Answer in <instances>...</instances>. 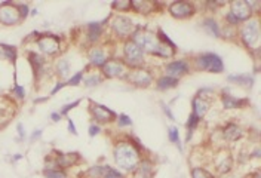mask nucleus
<instances>
[{
  "label": "nucleus",
  "mask_w": 261,
  "mask_h": 178,
  "mask_svg": "<svg viewBox=\"0 0 261 178\" xmlns=\"http://www.w3.org/2000/svg\"><path fill=\"white\" fill-rule=\"evenodd\" d=\"M169 13L175 18V19H187L192 18L196 13V6L192 1H174L169 4L168 7Z\"/></svg>",
  "instance_id": "obj_14"
},
{
  "label": "nucleus",
  "mask_w": 261,
  "mask_h": 178,
  "mask_svg": "<svg viewBox=\"0 0 261 178\" xmlns=\"http://www.w3.org/2000/svg\"><path fill=\"white\" fill-rule=\"evenodd\" d=\"M144 58H146V53L138 44H135L131 39L125 40V43H123V55H122L120 59L125 62V65L129 70L131 68L144 67Z\"/></svg>",
  "instance_id": "obj_3"
},
{
  "label": "nucleus",
  "mask_w": 261,
  "mask_h": 178,
  "mask_svg": "<svg viewBox=\"0 0 261 178\" xmlns=\"http://www.w3.org/2000/svg\"><path fill=\"white\" fill-rule=\"evenodd\" d=\"M16 131H18L19 138H21V139H24V138H25V129H24L22 123H18V125H16Z\"/></svg>",
  "instance_id": "obj_48"
},
{
  "label": "nucleus",
  "mask_w": 261,
  "mask_h": 178,
  "mask_svg": "<svg viewBox=\"0 0 261 178\" xmlns=\"http://www.w3.org/2000/svg\"><path fill=\"white\" fill-rule=\"evenodd\" d=\"M153 73L146 67L131 68L126 74V80L135 88H149L153 83Z\"/></svg>",
  "instance_id": "obj_9"
},
{
  "label": "nucleus",
  "mask_w": 261,
  "mask_h": 178,
  "mask_svg": "<svg viewBox=\"0 0 261 178\" xmlns=\"http://www.w3.org/2000/svg\"><path fill=\"white\" fill-rule=\"evenodd\" d=\"M129 68L119 58H110L101 67V74L104 79H126Z\"/></svg>",
  "instance_id": "obj_8"
},
{
  "label": "nucleus",
  "mask_w": 261,
  "mask_h": 178,
  "mask_svg": "<svg viewBox=\"0 0 261 178\" xmlns=\"http://www.w3.org/2000/svg\"><path fill=\"white\" fill-rule=\"evenodd\" d=\"M16 56H18V53H16V47L15 46L0 43V58L1 59H6L9 62H15Z\"/></svg>",
  "instance_id": "obj_29"
},
{
  "label": "nucleus",
  "mask_w": 261,
  "mask_h": 178,
  "mask_svg": "<svg viewBox=\"0 0 261 178\" xmlns=\"http://www.w3.org/2000/svg\"><path fill=\"white\" fill-rule=\"evenodd\" d=\"M135 177L137 178H153L155 177V165L152 160L141 159L138 166L135 168Z\"/></svg>",
  "instance_id": "obj_22"
},
{
  "label": "nucleus",
  "mask_w": 261,
  "mask_h": 178,
  "mask_svg": "<svg viewBox=\"0 0 261 178\" xmlns=\"http://www.w3.org/2000/svg\"><path fill=\"white\" fill-rule=\"evenodd\" d=\"M49 117H51V120H52L53 123H58V122H59V120L62 119V116H61V114H59L58 111H52Z\"/></svg>",
  "instance_id": "obj_47"
},
{
  "label": "nucleus",
  "mask_w": 261,
  "mask_h": 178,
  "mask_svg": "<svg viewBox=\"0 0 261 178\" xmlns=\"http://www.w3.org/2000/svg\"><path fill=\"white\" fill-rule=\"evenodd\" d=\"M49 99V96H42V98H34V102L36 104H40V102H43V101H48Z\"/></svg>",
  "instance_id": "obj_50"
},
{
  "label": "nucleus",
  "mask_w": 261,
  "mask_h": 178,
  "mask_svg": "<svg viewBox=\"0 0 261 178\" xmlns=\"http://www.w3.org/2000/svg\"><path fill=\"white\" fill-rule=\"evenodd\" d=\"M80 102H82V99H76V101H73V102L64 104V105L61 107V110H59V114H61V116H65V117H68V113H70V110L76 108V107H77Z\"/></svg>",
  "instance_id": "obj_38"
},
{
  "label": "nucleus",
  "mask_w": 261,
  "mask_h": 178,
  "mask_svg": "<svg viewBox=\"0 0 261 178\" xmlns=\"http://www.w3.org/2000/svg\"><path fill=\"white\" fill-rule=\"evenodd\" d=\"M251 178H261L260 172H254V174H253V177H251Z\"/></svg>",
  "instance_id": "obj_51"
},
{
  "label": "nucleus",
  "mask_w": 261,
  "mask_h": 178,
  "mask_svg": "<svg viewBox=\"0 0 261 178\" xmlns=\"http://www.w3.org/2000/svg\"><path fill=\"white\" fill-rule=\"evenodd\" d=\"M13 159H15V160H19V159H22V156H21V154H15Z\"/></svg>",
  "instance_id": "obj_52"
},
{
  "label": "nucleus",
  "mask_w": 261,
  "mask_h": 178,
  "mask_svg": "<svg viewBox=\"0 0 261 178\" xmlns=\"http://www.w3.org/2000/svg\"><path fill=\"white\" fill-rule=\"evenodd\" d=\"M10 93H12V95H13L18 101H24V99H25V96H27L25 88H24V86H21V85H18L16 82H15V85H13V88H12Z\"/></svg>",
  "instance_id": "obj_36"
},
{
  "label": "nucleus",
  "mask_w": 261,
  "mask_h": 178,
  "mask_svg": "<svg viewBox=\"0 0 261 178\" xmlns=\"http://www.w3.org/2000/svg\"><path fill=\"white\" fill-rule=\"evenodd\" d=\"M156 1H150V0H143V1H138V0H132L131 1V6H132V10H135L137 13H143V15H149L155 10L156 7Z\"/></svg>",
  "instance_id": "obj_24"
},
{
  "label": "nucleus",
  "mask_w": 261,
  "mask_h": 178,
  "mask_svg": "<svg viewBox=\"0 0 261 178\" xmlns=\"http://www.w3.org/2000/svg\"><path fill=\"white\" fill-rule=\"evenodd\" d=\"M100 132H101V126H100L98 123L92 122V123L89 125V128H88V134H89V136H95V135H98Z\"/></svg>",
  "instance_id": "obj_43"
},
{
  "label": "nucleus",
  "mask_w": 261,
  "mask_h": 178,
  "mask_svg": "<svg viewBox=\"0 0 261 178\" xmlns=\"http://www.w3.org/2000/svg\"><path fill=\"white\" fill-rule=\"evenodd\" d=\"M42 134H43V131H42V129H36V131H33V134H31V136H30V141L33 142V141L39 139V138L42 136Z\"/></svg>",
  "instance_id": "obj_46"
},
{
  "label": "nucleus",
  "mask_w": 261,
  "mask_h": 178,
  "mask_svg": "<svg viewBox=\"0 0 261 178\" xmlns=\"http://www.w3.org/2000/svg\"><path fill=\"white\" fill-rule=\"evenodd\" d=\"M113 10H119V12H128L132 9L131 6V0H119V1H113L111 3Z\"/></svg>",
  "instance_id": "obj_35"
},
{
  "label": "nucleus",
  "mask_w": 261,
  "mask_h": 178,
  "mask_svg": "<svg viewBox=\"0 0 261 178\" xmlns=\"http://www.w3.org/2000/svg\"><path fill=\"white\" fill-rule=\"evenodd\" d=\"M192 178H215V177L208 169H205L202 166H198V168L192 169Z\"/></svg>",
  "instance_id": "obj_34"
},
{
  "label": "nucleus",
  "mask_w": 261,
  "mask_h": 178,
  "mask_svg": "<svg viewBox=\"0 0 261 178\" xmlns=\"http://www.w3.org/2000/svg\"><path fill=\"white\" fill-rule=\"evenodd\" d=\"M239 36L242 43L250 49H259L260 43V22L257 18H251L247 22H242L239 27Z\"/></svg>",
  "instance_id": "obj_2"
},
{
  "label": "nucleus",
  "mask_w": 261,
  "mask_h": 178,
  "mask_svg": "<svg viewBox=\"0 0 261 178\" xmlns=\"http://www.w3.org/2000/svg\"><path fill=\"white\" fill-rule=\"evenodd\" d=\"M88 71H89V67H88V70L83 76V80H82L86 88H95V86H98L104 82V76L101 73H95V71L88 73Z\"/></svg>",
  "instance_id": "obj_27"
},
{
  "label": "nucleus",
  "mask_w": 261,
  "mask_h": 178,
  "mask_svg": "<svg viewBox=\"0 0 261 178\" xmlns=\"http://www.w3.org/2000/svg\"><path fill=\"white\" fill-rule=\"evenodd\" d=\"M178 85H180L178 79H174V77H169V76H165V74L160 76V77H157V80H156V88L160 92L169 90V89H175Z\"/></svg>",
  "instance_id": "obj_26"
},
{
  "label": "nucleus",
  "mask_w": 261,
  "mask_h": 178,
  "mask_svg": "<svg viewBox=\"0 0 261 178\" xmlns=\"http://www.w3.org/2000/svg\"><path fill=\"white\" fill-rule=\"evenodd\" d=\"M64 86H67V83H65V82H61V80H58V82H56V85L53 86V89L51 90V95H55V93H58V92H59V90H61Z\"/></svg>",
  "instance_id": "obj_44"
},
{
  "label": "nucleus",
  "mask_w": 261,
  "mask_h": 178,
  "mask_svg": "<svg viewBox=\"0 0 261 178\" xmlns=\"http://www.w3.org/2000/svg\"><path fill=\"white\" fill-rule=\"evenodd\" d=\"M223 138L226 141H239L242 136H244V129L236 125V123H227L224 128H223Z\"/></svg>",
  "instance_id": "obj_21"
},
{
  "label": "nucleus",
  "mask_w": 261,
  "mask_h": 178,
  "mask_svg": "<svg viewBox=\"0 0 261 178\" xmlns=\"http://www.w3.org/2000/svg\"><path fill=\"white\" fill-rule=\"evenodd\" d=\"M229 82L236 83L244 88H251L254 85V77L251 74H236V76H229Z\"/></svg>",
  "instance_id": "obj_28"
},
{
  "label": "nucleus",
  "mask_w": 261,
  "mask_h": 178,
  "mask_svg": "<svg viewBox=\"0 0 261 178\" xmlns=\"http://www.w3.org/2000/svg\"><path fill=\"white\" fill-rule=\"evenodd\" d=\"M39 36H40V33L39 31H31L27 37H24V40H22V43H25V44H30V43H36V40L39 39Z\"/></svg>",
  "instance_id": "obj_42"
},
{
  "label": "nucleus",
  "mask_w": 261,
  "mask_h": 178,
  "mask_svg": "<svg viewBox=\"0 0 261 178\" xmlns=\"http://www.w3.org/2000/svg\"><path fill=\"white\" fill-rule=\"evenodd\" d=\"M103 175H104V166L95 165L88 168L85 172H80L79 178H103Z\"/></svg>",
  "instance_id": "obj_30"
},
{
  "label": "nucleus",
  "mask_w": 261,
  "mask_h": 178,
  "mask_svg": "<svg viewBox=\"0 0 261 178\" xmlns=\"http://www.w3.org/2000/svg\"><path fill=\"white\" fill-rule=\"evenodd\" d=\"M70 70H71V64L68 58H58L53 64V71L58 77V80L61 82H67V79L70 77Z\"/></svg>",
  "instance_id": "obj_19"
},
{
  "label": "nucleus",
  "mask_w": 261,
  "mask_h": 178,
  "mask_svg": "<svg viewBox=\"0 0 261 178\" xmlns=\"http://www.w3.org/2000/svg\"><path fill=\"white\" fill-rule=\"evenodd\" d=\"M229 12L239 21V24L250 21V19L253 18V15H254L253 7H251L250 3L245 1V0H235V1H230V10H229Z\"/></svg>",
  "instance_id": "obj_15"
},
{
  "label": "nucleus",
  "mask_w": 261,
  "mask_h": 178,
  "mask_svg": "<svg viewBox=\"0 0 261 178\" xmlns=\"http://www.w3.org/2000/svg\"><path fill=\"white\" fill-rule=\"evenodd\" d=\"M202 27L204 30L212 36V37H221V27L218 25L217 19L214 16H207L204 21H202Z\"/></svg>",
  "instance_id": "obj_25"
},
{
  "label": "nucleus",
  "mask_w": 261,
  "mask_h": 178,
  "mask_svg": "<svg viewBox=\"0 0 261 178\" xmlns=\"http://www.w3.org/2000/svg\"><path fill=\"white\" fill-rule=\"evenodd\" d=\"M22 22L19 6L15 1H1L0 3V24L4 27H15Z\"/></svg>",
  "instance_id": "obj_7"
},
{
  "label": "nucleus",
  "mask_w": 261,
  "mask_h": 178,
  "mask_svg": "<svg viewBox=\"0 0 261 178\" xmlns=\"http://www.w3.org/2000/svg\"><path fill=\"white\" fill-rule=\"evenodd\" d=\"M199 122H201V119H199L198 116H195L193 113H190V116H189V119H187V123H186L187 131H189V132H193V131L199 126Z\"/></svg>",
  "instance_id": "obj_39"
},
{
  "label": "nucleus",
  "mask_w": 261,
  "mask_h": 178,
  "mask_svg": "<svg viewBox=\"0 0 261 178\" xmlns=\"http://www.w3.org/2000/svg\"><path fill=\"white\" fill-rule=\"evenodd\" d=\"M108 22V19L105 18L101 22H89L86 25V40L91 46H95V43L100 42L101 36L104 34V25Z\"/></svg>",
  "instance_id": "obj_17"
},
{
  "label": "nucleus",
  "mask_w": 261,
  "mask_h": 178,
  "mask_svg": "<svg viewBox=\"0 0 261 178\" xmlns=\"http://www.w3.org/2000/svg\"><path fill=\"white\" fill-rule=\"evenodd\" d=\"M193 67L201 71H208V73H223L224 71V62L220 58V55L208 52V53H201L195 56L193 59Z\"/></svg>",
  "instance_id": "obj_4"
},
{
  "label": "nucleus",
  "mask_w": 261,
  "mask_h": 178,
  "mask_svg": "<svg viewBox=\"0 0 261 178\" xmlns=\"http://www.w3.org/2000/svg\"><path fill=\"white\" fill-rule=\"evenodd\" d=\"M168 135H169V141L177 144L180 150H183V145H181V141H180V131L177 126H171L168 128Z\"/></svg>",
  "instance_id": "obj_33"
},
{
  "label": "nucleus",
  "mask_w": 261,
  "mask_h": 178,
  "mask_svg": "<svg viewBox=\"0 0 261 178\" xmlns=\"http://www.w3.org/2000/svg\"><path fill=\"white\" fill-rule=\"evenodd\" d=\"M111 31L113 34L117 37V39H122V40H129L131 36L134 34V31L137 30V25L135 22L132 21V18L126 16V15H116L113 19H111Z\"/></svg>",
  "instance_id": "obj_6"
},
{
  "label": "nucleus",
  "mask_w": 261,
  "mask_h": 178,
  "mask_svg": "<svg viewBox=\"0 0 261 178\" xmlns=\"http://www.w3.org/2000/svg\"><path fill=\"white\" fill-rule=\"evenodd\" d=\"M0 129H1V126H0Z\"/></svg>",
  "instance_id": "obj_53"
},
{
  "label": "nucleus",
  "mask_w": 261,
  "mask_h": 178,
  "mask_svg": "<svg viewBox=\"0 0 261 178\" xmlns=\"http://www.w3.org/2000/svg\"><path fill=\"white\" fill-rule=\"evenodd\" d=\"M27 59H28L33 71H34V79L37 82L43 80L46 77V74H48V70H49L48 58L45 55H42V53H37V52H28L27 53Z\"/></svg>",
  "instance_id": "obj_12"
},
{
  "label": "nucleus",
  "mask_w": 261,
  "mask_h": 178,
  "mask_svg": "<svg viewBox=\"0 0 261 178\" xmlns=\"http://www.w3.org/2000/svg\"><path fill=\"white\" fill-rule=\"evenodd\" d=\"M221 102L224 108H242L245 105H248V99L247 98H236L230 93L223 92L221 93Z\"/></svg>",
  "instance_id": "obj_23"
},
{
  "label": "nucleus",
  "mask_w": 261,
  "mask_h": 178,
  "mask_svg": "<svg viewBox=\"0 0 261 178\" xmlns=\"http://www.w3.org/2000/svg\"><path fill=\"white\" fill-rule=\"evenodd\" d=\"M89 113H91L92 119L95 120V123H98V125L111 123L117 119V114L113 110H110L108 107H105L103 104L94 102V101H91V104H89Z\"/></svg>",
  "instance_id": "obj_10"
},
{
  "label": "nucleus",
  "mask_w": 261,
  "mask_h": 178,
  "mask_svg": "<svg viewBox=\"0 0 261 178\" xmlns=\"http://www.w3.org/2000/svg\"><path fill=\"white\" fill-rule=\"evenodd\" d=\"M88 59H89V67L101 68L105 64V61L108 59V55L103 47L91 46V49L88 50Z\"/></svg>",
  "instance_id": "obj_18"
},
{
  "label": "nucleus",
  "mask_w": 261,
  "mask_h": 178,
  "mask_svg": "<svg viewBox=\"0 0 261 178\" xmlns=\"http://www.w3.org/2000/svg\"><path fill=\"white\" fill-rule=\"evenodd\" d=\"M36 44L42 55L46 58H52L61 53V39L56 34L52 33H40L39 39L36 40Z\"/></svg>",
  "instance_id": "obj_5"
},
{
  "label": "nucleus",
  "mask_w": 261,
  "mask_h": 178,
  "mask_svg": "<svg viewBox=\"0 0 261 178\" xmlns=\"http://www.w3.org/2000/svg\"><path fill=\"white\" fill-rule=\"evenodd\" d=\"M162 108H163V111H165V114L171 119V120H175V117H174V114H172V111L169 110V107L168 105H165V104H162Z\"/></svg>",
  "instance_id": "obj_49"
},
{
  "label": "nucleus",
  "mask_w": 261,
  "mask_h": 178,
  "mask_svg": "<svg viewBox=\"0 0 261 178\" xmlns=\"http://www.w3.org/2000/svg\"><path fill=\"white\" fill-rule=\"evenodd\" d=\"M51 153L53 154L55 166L59 168V169H64V171H67L68 168H71V166H74V165L82 162V156H80L79 151H67V153H64V151H59V150L53 148Z\"/></svg>",
  "instance_id": "obj_11"
},
{
  "label": "nucleus",
  "mask_w": 261,
  "mask_h": 178,
  "mask_svg": "<svg viewBox=\"0 0 261 178\" xmlns=\"http://www.w3.org/2000/svg\"><path fill=\"white\" fill-rule=\"evenodd\" d=\"M117 126L119 128H125V126H131L132 125V119L128 116V114H125V113H122V114H117Z\"/></svg>",
  "instance_id": "obj_40"
},
{
  "label": "nucleus",
  "mask_w": 261,
  "mask_h": 178,
  "mask_svg": "<svg viewBox=\"0 0 261 178\" xmlns=\"http://www.w3.org/2000/svg\"><path fill=\"white\" fill-rule=\"evenodd\" d=\"M163 70H165V76H169V77H174V79L180 80L183 76L190 73L192 65L186 59H175V61L168 62Z\"/></svg>",
  "instance_id": "obj_16"
},
{
  "label": "nucleus",
  "mask_w": 261,
  "mask_h": 178,
  "mask_svg": "<svg viewBox=\"0 0 261 178\" xmlns=\"http://www.w3.org/2000/svg\"><path fill=\"white\" fill-rule=\"evenodd\" d=\"M215 163V169L220 172V174H227L230 169H232V166H233V159H232V156L229 154V153H226V151H221L220 154H217L215 156V160H214Z\"/></svg>",
  "instance_id": "obj_20"
},
{
  "label": "nucleus",
  "mask_w": 261,
  "mask_h": 178,
  "mask_svg": "<svg viewBox=\"0 0 261 178\" xmlns=\"http://www.w3.org/2000/svg\"><path fill=\"white\" fill-rule=\"evenodd\" d=\"M212 95L214 92L211 90V89H207V88H204V89H199V92H198V95L192 99V107H193V114L195 116H198L199 119H202V117H205V114L209 111V107H211V101H209V98L207 96V95Z\"/></svg>",
  "instance_id": "obj_13"
},
{
  "label": "nucleus",
  "mask_w": 261,
  "mask_h": 178,
  "mask_svg": "<svg viewBox=\"0 0 261 178\" xmlns=\"http://www.w3.org/2000/svg\"><path fill=\"white\" fill-rule=\"evenodd\" d=\"M18 6H19L21 18H22V21H25L28 18V15H30V6L27 3H18Z\"/></svg>",
  "instance_id": "obj_41"
},
{
  "label": "nucleus",
  "mask_w": 261,
  "mask_h": 178,
  "mask_svg": "<svg viewBox=\"0 0 261 178\" xmlns=\"http://www.w3.org/2000/svg\"><path fill=\"white\" fill-rule=\"evenodd\" d=\"M43 177L45 178H68V174L67 171L59 169V168H45Z\"/></svg>",
  "instance_id": "obj_31"
},
{
  "label": "nucleus",
  "mask_w": 261,
  "mask_h": 178,
  "mask_svg": "<svg viewBox=\"0 0 261 178\" xmlns=\"http://www.w3.org/2000/svg\"><path fill=\"white\" fill-rule=\"evenodd\" d=\"M103 178H123V174H120L117 169L108 166V165H104V175Z\"/></svg>",
  "instance_id": "obj_37"
},
{
  "label": "nucleus",
  "mask_w": 261,
  "mask_h": 178,
  "mask_svg": "<svg viewBox=\"0 0 261 178\" xmlns=\"http://www.w3.org/2000/svg\"><path fill=\"white\" fill-rule=\"evenodd\" d=\"M67 125H68V132H71L73 135H79V132L76 129V125H74V122L70 117H67Z\"/></svg>",
  "instance_id": "obj_45"
},
{
  "label": "nucleus",
  "mask_w": 261,
  "mask_h": 178,
  "mask_svg": "<svg viewBox=\"0 0 261 178\" xmlns=\"http://www.w3.org/2000/svg\"><path fill=\"white\" fill-rule=\"evenodd\" d=\"M86 70H88V68L80 70V71L74 73L71 77H68V79H67V82H65V83H67V86H79V85L82 83V80H83V76H85Z\"/></svg>",
  "instance_id": "obj_32"
},
{
  "label": "nucleus",
  "mask_w": 261,
  "mask_h": 178,
  "mask_svg": "<svg viewBox=\"0 0 261 178\" xmlns=\"http://www.w3.org/2000/svg\"><path fill=\"white\" fill-rule=\"evenodd\" d=\"M114 162L116 165L123 169V171H135L138 163L141 162V153L126 139V141H119L114 145Z\"/></svg>",
  "instance_id": "obj_1"
}]
</instances>
